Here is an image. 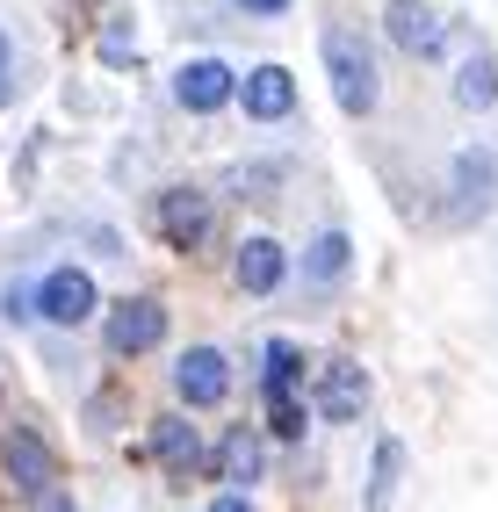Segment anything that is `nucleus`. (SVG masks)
Listing matches in <instances>:
<instances>
[{
	"mask_svg": "<svg viewBox=\"0 0 498 512\" xmlns=\"http://www.w3.org/2000/svg\"><path fill=\"white\" fill-rule=\"evenodd\" d=\"M239 8H246V15H282L289 0H239Z\"/></svg>",
	"mask_w": 498,
	"mask_h": 512,
	"instance_id": "aec40b11",
	"label": "nucleus"
},
{
	"mask_svg": "<svg viewBox=\"0 0 498 512\" xmlns=\"http://www.w3.org/2000/svg\"><path fill=\"white\" fill-rule=\"evenodd\" d=\"M37 311L51 325H87L94 318V282L80 267H58V275H44V289H37Z\"/></svg>",
	"mask_w": 498,
	"mask_h": 512,
	"instance_id": "423d86ee",
	"label": "nucleus"
},
{
	"mask_svg": "<svg viewBox=\"0 0 498 512\" xmlns=\"http://www.w3.org/2000/svg\"><path fill=\"white\" fill-rule=\"evenodd\" d=\"M282 275H289V260H282V246H275V238H246V246H239V289L268 296Z\"/></svg>",
	"mask_w": 498,
	"mask_h": 512,
	"instance_id": "9b49d317",
	"label": "nucleus"
},
{
	"mask_svg": "<svg viewBox=\"0 0 498 512\" xmlns=\"http://www.w3.org/2000/svg\"><path fill=\"white\" fill-rule=\"evenodd\" d=\"M260 383H268V390H296V347H282V339H275V347H268V368H260Z\"/></svg>",
	"mask_w": 498,
	"mask_h": 512,
	"instance_id": "6ab92c4d",
	"label": "nucleus"
},
{
	"mask_svg": "<svg viewBox=\"0 0 498 512\" xmlns=\"http://www.w3.org/2000/svg\"><path fill=\"white\" fill-rule=\"evenodd\" d=\"M397 469H405V448H397V440H383V448H376V484H369V512H390Z\"/></svg>",
	"mask_w": 498,
	"mask_h": 512,
	"instance_id": "2eb2a0df",
	"label": "nucleus"
},
{
	"mask_svg": "<svg viewBox=\"0 0 498 512\" xmlns=\"http://www.w3.org/2000/svg\"><path fill=\"white\" fill-rule=\"evenodd\" d=\"M152 224L174 238V246H203V231H210V195L203 188H166L152 202Z\"/></svg>",
	"mask_w": 498,
	"mask_h": 512,
	"instance_id": "20e7f679",
	"label": "nucleus"
},
{
	"mask_svg": "<svg viewBox=\"0 0 498 512\" xmlns=\"http://www.w3.org/2000/svg\"><path fill=\"white\" fill-rule=\"evenodd\" d=\"M166 339V311L152 296H123L116 311H109V354H145Z\"/></svg>",
	"mask_w": 498,
	"mask_h": 512,
	"instance_id": "f03ea898",
	"label": "nucleus"
},
{
	"mask_svg": "<svg viewBox=\"0 0 498 512\" xmlns=\"http://www.w3.org/2000/svg\"><path fill=\"white\" fill-rule=\"evenodd\" d=\"M268 419H275V440L304 433V404H296V390H268Z\"/></svg>",
	"mask_w": 498,
	"mask_h": 512,
	"instance_id": "a211bd4d",
	"label": "nucleus"
},
{
	"mask_svg": "<svg viewBox=\"0 0 498 512\" xmlns=\"http://www.w3.org/2000/svg\"><path fill=\"white\" fill-rule=\"evenodd\" d=\"M340 275H347V238L325 231L318 246H311V282H340Z\"/></svg>",
	"mask_w": 498,
	"mask_h": 512,
	"instance_id": "dca6fc26",
	"label": "nucleus"
},
{
	"mask_svg": "<svg viewBox=\"0 0 498 512\" xmlns=\"http://www.w3.org/2000/svg\"><path fill=\"white\" fill-rule=\"evenodd\" d=\"M455 101H462V109H491V101H498V73H491L484 51H470V65L455 73Z\"/></svg>",
	"mask_w": 498,
	"mask_h": 512,
	"instance_id": "4468645a",
	"label": "nucleus"
},
{
	"mask_svg": "<svg viewBox=\"0 0 498 512\" xmlns=\"http://www.w3.org/2000/svg\"><path fill=\"white\" fill-rule=\"evenodd\" d=\"M390 44L412 51V58H441L448 51V29L426 0H390Z\"/></svg>",
	"mask_w": 498,
	"mask_h": 512,
	"instance_id": "7ed1b4c3",
	"label": "nucleus"
},
{
	"mask_svg": "<svg viewBox=\"0 0 498 512\" xmlns=\"http://www.w3.org/2000/svg\"><path fill=\"white\" fill-rule=\"evenodd\" d=\"M152 455H166V462H195V433H188L181 419H159V426H152Z\"/></svg>",
	"mask_w": 498,
	"mask_h": 512,
	"instance_id": "f3484780",
	"label": "nucleus"
},
{
	"mask_svg": "<svg viewBox=\"0 0 498 512\" xmlns=\"http://www.w3.org/2000/svg\"><path fill=\"white\" fill-rule=\"evenodd\" d=\"M174 383H181L188 404H224V397H231V368H224L217 347H188L181 368H174Z\"/></svg>",
	"mask_w": 498,
	"mask_h": 512,
	"instance_id": "6e6552de",
	"label": "nucleus"
},
{
	"mask_svg": "<svg viewBox=\"0 0 498 512\" xmlns=\"http://www.w3.org/2000/svg\"><path fill=\"white\" fill-rule=\"evenodd\" d=\"M0 73H8V37H0ZM0 94H8V80H0Z\"/></svg>",
	"mask_w": 498,
	"mask_h": 512,
	"instance_id": "4be33fe9",
	"label": "nucleus"
},
{
	"mask_svg": "<svg viewBox=\"0 0 498 512\" xmlns=\"http://www.w3.org/2000/svg\"><path fill=\"white\" fill-rule=\"evenodd\" d=\"M455 188H462V202H455V224L484 217V202H491V188H498V159H491V152H462V166H455Z\"/></svg>",
	"mask_w": 498,
	"mask_h": 512,
	"instance_id": "9d476101",
	"label": "nucleus"
},
{
	"mask_svg": "<svg viewBox=\"0 0 498 512\" xmlns=\"http://www.w3.org/2000/svg\"><path fill=\"white\" fill-rule=\"evenodd\" d=\"M318 412H325L332 426L361 419V412H369V375H361L354 361H332V368L318 375Z\"/></svg>",
	"mask_w": 498,
	"mask_h": 512,
	"instance_id": "0eeeda50",
	"label": "nucleus"
},
{
	"mask_svg": "<svg viewBox=\"0 0 498 512\" xmlns=\"http://www.w3.org/2000/svg\"><path fill=\"white\" fill-rule=\"evenodd\" d=\"M8 476H15L22 491H44L51 484V448H44L37 433H15L8 440Z\"/></svg>",
	"mask_w": 498,
	"mask_h": 512,
	"instance_id": "f8f14e48",
	"label": "nucleus"
},
{
	"mask_svg": "<svg viewBox=\"0 0 498 512\" xmlns=\"http://www.w3.org/2000/svg\"><path fill=\"white\" fill-rule=\"evenodd\" d=\"M217 462H224V476H231V484H260V440H253L246 426L217 440Z\"/></svg>",
	"mask_w": 498,
	"mask_h": 512,
	"instance_id": "ddd939ff",
	"label": "nucleus"
},
{
	"mask_svg": "<svg viewBox=\"0 0 498 512\" xmlns=\"http://www.w3.org/2000/svg\"><path fill=\"white\" fill-rule=\"evenodd\" d=\"M289 109H296V80L282 73V65H253V73H246V116L253 123H275Z\"/></svg>",
	"mask_w": 498,
	"mask_h": 512,
	"instance_id": "1a4fd4ad",
	"label": "nucleus"
},
{
	"mask_svg": "<svg viewBox=\"0 0 498 512\" xmlns=\"http://www.w3.org/2000/svg\"><path fill=\"white\" fill-rule=\"evenodd\" d=\"M325 73H332V94H340L347 116H369L376 109V58L354 29H325Z\"/></svg>",
	"mask_w": 498,
	"mask_h": 512,
	"instance_id": "f257e3e1",
	"label": "nucleus"
},
{
	"mask_svg": "<svg viewBox=\"0 0 498 512\" xmlns=\"http://www.w3.org/2000/svg\"><path fill=\"white\" fill-rule=\"evenodd\" d=\"M210 512H253V505H246V498H217Z\"/></svg>",
	"mask_w": 498,
	"mask_h": 512,
	"instance_id": "412c9836",
	"label": "nucleus"
},
{
	"mask_svg": "<svg viewBox=\"0 0 498 512\" xmlns=\"http://www.w3.org/2000/svg\"><path fill=\"white\" fill-rule=\"evenodd\" d=\"M174 101H181V109H195V116H217L224 101H231V65H224V58L181 65V73H174Z\"/></svg>",
	"mask_w": 498,
	"mask_h": 512,
	"instance_id": "39448f33",
	"label": "nucleus"
}]
</instances>
